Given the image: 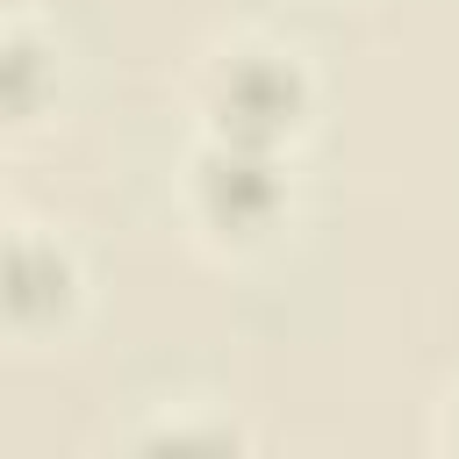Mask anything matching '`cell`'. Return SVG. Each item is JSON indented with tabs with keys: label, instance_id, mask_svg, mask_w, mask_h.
Wrapping results in <instances>:
<instances>
[{
	"label": "cell",
	"instance_id": "6da1fadb",
	"mask_svg": "<svg viewBox=\"0 0 459 459\" xmlns=\"http://www.w3.org/2000/svg\"><path fill=\"white\" fill-rule=\"evenodd\" d=\"M301 108H308V79L287 57H273V50H237L208 79V122H215L222 143L273 151L280 136L301 129Z\"/></svg>",
	"mask_w": 459,
	"mask_h": 459
},
{
	"label": "cell",
	"instance_id": "5b68a950",
	"mask_svg": "<svg viewBox=\"0 0 459 459\" xmlns=\"http://www.w3.org/2000/svg\"><path fill=\"white\" fill-rule=\"evenodd\" d=\"M452 437H459V409H452Z\"/></svg>",
	"mask_w": 459,
	"mask_h": 459
},
{
	"label": "cell",
	"instance_id": "3957f363",
	"mask_svg": "<svg viewBox=\"0 0 459 459\" xmlns=\"http://www.w3.org/2000/svg\"><path fill=\"white\" fill-rule=\"evenodd\" d=\"M72 294H79L72 258H65L50 237L22 230V237L7 244V323H14V330H50V323H65Z\"/></svg>",
	"mask_w": 459,
	"mask_h": 459
},
{
	"label": "cell",
	"instance_id": "7a4b0ae2",
	"mask_svg": "<svg viewBox=\"0 0 459 459\" xmlns=\"http://www.w3.org/2000/svg\"><path fill=\"white\" fill-rule=\"evenodd\" d=\"M280 201H287V179H280L273 151H251V143H222V136H215L208 158L194 165V208H201V222L222 230V237H258V230H273Z\"/></svg>",
	"mask_w": 459,
	"mask_h": 459
},
{
	"label": "cell",
	"instance_id": "277c9868",
	"mask_svg": "<svg viewBox=\"0 0 459 459\" xmlns=\"http://www.w3.org/2000/svg\"><path fill=\"white\" fill-rule=\"evenodd\" d=\"M7 72H14V115H29V108H36V93H29V79H36V43H29V36L7 43Z\"/></svg>",
	"mask_w": 459,
	"mask_h": 459
}]
</instances>
